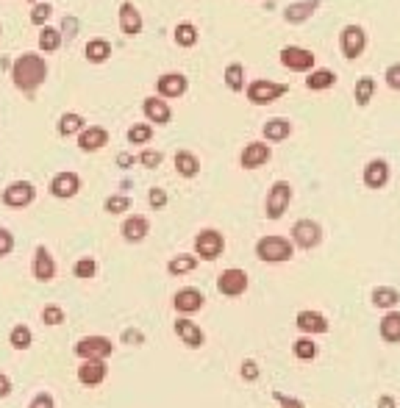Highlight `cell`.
<instances>
[{
    "label": "cell",
    "mask_w": 400,
    "mask_h": 408,
    "mask_svg": "<svg viewBox=\"0 0 400 408\" xmlns=\"http://www.w3.org/2000/svg\"><path fill=\"white\" fill-rule=\"evenodd\" d=\"M106 211L109 214H125L128 211V205H131V201L125 198V195H111V198H106Z\"/></svg>",
    "instance_id": "obj_45"
},
{
    "label": "cell",
    "mask_w": 400,
    "mask_h": 408,
    "mask_svg": "<svg viewBox=\"0 0 400 408\" xmlns=\"http://www.w3.org/2000/svg\"><path fill=\"white\" fill-rule=\"evenodd\" d=\"M8 345L14 347V350H28L31 345H33V334H31V328L28 325H14L11 328V334H8Z\"/></svg>",
    "instance_id": "obj_36"
},
{
    "label": "cell",
    "mask_w": 400,
    "mask_h": 408,
    "mask_svg": "<svg viewBox=\"0 0 400 408\" xmlns=\"http://www.w3.org/2000/svg\"><path fill=\"white\" fill-rule=\"evenodd\" d=\"M106 375H109V367H106L103 361H81V367H78V381H81L86 389L100 386V384L106 381Z\"/></svg>",
    "instance_id": "obj_22"
},
{
    "label": "cell",
    "mask_w": 400,
    "mask_h": 408,
    "mask_svg": "<svg viewBox=\"0 0 400 408\" xmlns=\"http://www.w3.org/2000/svg\"><path fill=\"white\" fill-rule=\"evenodd\" d=\"M270 159H272V150H270L267 142H250V145H245V150H242V156H239V164H242L245 170H259V167H264Z\"/></svg>",
    "instance_id": "obj_14"
},
{
    "label": "cell",
    "mask_w": 400,
    "mask_h": 408,
    "mask_svg": "<svg viewBox=\"0 0 400 408\" xmlns=\"http://www.w3.org/2000/svg\"><path fill=\"white\" fill-rule=\"evenodd\" d=\"M378 408H395V398L392 395H381L378 398Z\"/></svg>",
    "instance_id": "obj_56"
},
{
    "label": "cell",
    "mask_w": 400,
    "mask_h": 408,
    "mask_svg": "<svg viewBox=\"0 0 400 408\" xmlns=\"http://www.w3.org/2000/svg\"><path fill=\"white\" fill-rule=\"evenodd\" d=\"M362 181H364L367 189H384V187L390 184V162H384V159H373V162H367Z\"/></svg>",
    "instance_id": "obj_17"
},
{
    "label": "cell",
    "mask_w": 400,
    "mask_h": 408,
    "mask_svg": "<svg viewBox=\"0 0 400 408\" xmlns=\"http://www.w3.org/2000/svg\"><path fill=\"white\" fill-rule=\"evenodd\" d=\"M217 289H220V295H225V297H239V295H245V289H247V272H245V269H236V267L220 272Z\"/></svg>",
    "instance_id": "obj_12"
},
{
    "label": "cell",
    "mask_w": 400,
    "mask_h": 408,
    "mask_svg": "<svg viewBox=\"0 0 400 408\" xmlns=\"http://www.w3.org/2000/svg\"><path fill=\"white\" fill-rule=\"evenodd\" d=\"M72 275L81 278V281L95 278V275H98V261H95V258H78V261L72 264Z\"/></svg>",
    "instance_id": "obj_40"
},
{
    "label": "cell",
    "mask_w": 400,
    "mask_h": 408,
    "mask_svg": "<svg viewBox=\"0 0 400 408\" xmlns=\"http://www.w3.org/2000/svg\"><path fill=\"white\" fill-rule=\"evenodd\" d=\"M275 400L281 403V408H306L298 398H284V395H278V392H275Z\"/></svg>",
    "instance_id": "obj_53"
},
{
    "label": "cell",
    "mask_w": 400,
    "mask_h": 408,
    "mask_svg": "<svg viewBox=\"0 0 400 408\" xmlns=\"http://www.w3.org/2000/svg\"><path fill=\"white\" fill-rule=\"evenodd\" d=\"M28 3H36V0H28Z\"/></svg>",
    "instance_id": "obj_57"
},
{
    "label": "cell",
    "mask_w": 400,
    "mask_h": 408,
    "mask_svg": "<svg viewBox=\"0 0 400 408\" xmlns=\"http://www.w3.org/2000/svg\"><path fill=\"white\" fill-rule=\"evenodd\" d=\"M222 250H225V239H222V233L217 228H206V230H200L198 236H195V253L203 261L220 258Z\"/></svg>",
    "instance_id": "obj_7"
},
{
    "label": "cell",
    "mask_w": 400,
    "mask_h": 408,
    "mask_svg": "<svg viewBox=\"0 0 400 408\" xmlns=\"http://www.w3.org/2000/svg\"><path fill=\"white\" fill-rule=\"evenodd\" d=\"M176 173L184 178H195L200 173V159L192 150H178L176 153Z\"/></svg>",
    "instance_id": "obj_29"
},
{
    "label": "cell",
    "mask_w": 400,
    "mask_h": 408,
    "mask_svg": "<svg viewBox=\"0 0 400 408\" xmlns=\"http://www.w3.org/2000/svg\"><path fill=\"white\" fill-rule=\"evenodd\" d=\"M81 192V175L78 173H56L50 178V195L59 198V201H70Z\"/></svg>",
    "instance_id": "obj_11"
},
{
    "label": "cell",
    "mask_w": 400,
    "mask_h": 408,
    "mask_svg": "<svg viewBox=\"0 0 400 408\" xmlns=\"http://www.w3.org/2000/svg\"><path fill=\"white\" fill-rule=\"evenodd\" d=\"M384 78H387V86H390V89L400 92V61H395V64H390V67H387Z\"/></svg>",
    "instance_id": "obj_46"
},
{
    "label": "cell",
    "mask_w": 400,
    "mask_h": 408,
    "mask_svg": "<svg viewBox=\"0 0 400 408\" xmlns=\"http://www.w3.org/2000/svg\"><path fill=\"white\" fill-rule=\"evenodd\" d=\"M187 89H190V78H187L184 72H164V75H159V81H156V92H159V97H164V100L181 97V95H187Z\"/></svg>",
    "instance_id": "obj_13"
},
{
    "label": "cell",
    "mask_w": 400,
    "mask_h": 408,
    "mask_svg": "<svg viewBox=\"0 0 400 408\" xmlns=\"http://www.w3.org/2000/svg\"><path fill=\"white\" fill-rule=\"evenodd\" d=\"M195 267H198V256H190V253L173 256L167 261V272L170 275H187V272H195Z\"/></svg>",
    "instance_id": "obj_32"
},
{
    "label": "cell",
    "mask_w": 400,
    "mask_h": 408,
    "mask_svg": "<svg viewBox=\"0 0 400 408\" xmlns=\"http://www.w3.org/2000/svg\"><path fill=\"white\" fill-rule=\"evenodd\" d=\"M264 139L267 142H286L292 136V123L284 120V117H275V120H267L264 128H261Z\"/></svg>",
    "instance_id": "obj_27"
},
{
    "label": "cell",
    "mask_w": 400,
    "mask_h": 408,
    "mask_svg": "<svg viewBox=\"0 0 400 408\" xmlns=\"http://www.w3.org/2000/svg\"><path fill=\"white\" fill-rule=\"evenodd\" d=\"M120 233H123L125 242L139 244V242L151 233V222H148V217H142V214H131V217H125V222L120 225Z\"/></svg>",
    "instance_id": "obj_19"
},
{
    "label": "cell",
    "mask_w": 400,
    "mask_h": 408,
    "mask_svg": "<svg viewBox=\"0 0 400 408\" xmlns=\"http://www.w3.org/2000/svg\"><path fill=\"white\" fill-rule=\"evenodd\" d=\"M173 306H176V311H181V314H195V311H200V308L206 306V295H203L200 289H195V286H184V289L176 292Z\"/></svg>",
    "instance_id": "obj_16"
},
{
    "label": "cell",
    "mask_w": 400,
    "mask_h": 408,
    "mask_svg": "<svg viewBox=\"0 0 400 408\" xmlns=\"http://www.w3.org/2000/svg\"><path fill=\"white\" fill-rule=\"evenodd\" d=\"M120 31H123L125 36L142 33V14H139V8H137L131 0H125V3L120 6Z\"/></svg>",
    "instance_id": "obj_23"
},
{
    "label": "cell",
    "mask_w": 400,
    "mask_h": 408,
    "mask_svg": "<svg viewBox=\"0 0 400 408\" xmlns=\"http://www.w3.org/2000/svg\"><path fill=\"white\" fill-rule=\"evenodd\" d=\"M31 272H33V278H36V281H42V283H47V281H53V278H56V258L50 256V250H47L45 244H39V247L33 250V264H31Z\"/></svg>",
    "instance_id": "obj_15"
},
{
    "label": "cell",
    "mask_w": 400,
    "mask_h": 408,
    "mask_svg": "<svg viewBox=\"0 0 400 408\" xmlns=\"http://www.w3.org/2000/svg\"><path fill=\"white\" fill-rule=\"evenodd\" d=\"M142 114L148 117V123L153 125H167L170 120H173V109L167 106V100L164 97H159V95H153V97H148L145 103H142Z\"/></svg>",
    "instance_id": "obj_18"
},
{
    "label": "cell",
    "mask_w": 400,
    "mask_h": 408,
    "mask_svg": "<svg viewBox=\"0 0 400 408\" xmlns=\"http://www.w3.org/2000/svg\"><path fill=\"white\" fill-rule=\"evenodd\" d=\"M59 45H61V31H56V28H42L39 31V47L45 50V53H56L59 50Z\"/></svg>",
    "instance_id": "obj_38"
},
{
    "label": "cell",
    "mask_w": 400,
    "mask_h": 408,
    "mask_svg": "<svg viewBox=\"0 0 400 408\" xmlns=\"http://www.w3.org/2000/svg\"><path fill=\"white\" fill-rule=\"evenodd\" d=\"M84 56H86V61L89 64H103V61H109L111 58V42L109 39H89L86 42V47H84Z\"/></svg>",
    "instance_id": "obj_28"
},
{
    "label": "cell",
    "mask_w": 400,
    "mask_h": 408,
    "mask_svg": "<svg viewBox=\"0 0 400 408\" xmlns=\"http://www.w3.org/2000/svg\"><path fill=\"white\" fill-rule=\"evenodd\" d=\"M225 86L231 89V92H242L245 89V67L239 64V61H231L228 67H225Z\"/></svg>",
    "instance_id": "obj_34"
},
{
    "label": "cell",
    "mask_w": 400,
    "mask_h": 408,
    "mask_svg": "<svg viewBox=\"0 0 400 408\" xmlns=\"http://www.w3.org/2000/svg\"><path fill=\"white\" fill-rule=\"evenodd\" d=\"M106 142H109V131L103 125H89L78 134V148L84 153H95V150L106 148Z\"/></svg>",
    "instance_id": "obj_21"
},
{
    "label": "cell",
    "mask_w": 400,
    "mask_h": 408,
    "mask_svg": "<svg viewBox=\"0 0 400 408\" xmlns=\"http://www.w3.org/2000/svg\"><path fill=\"white\" fill-rule=\"evenodd\" d=\"M373 303L378 306V308H395L400 303V292L395 289V286H376L373 289Z\"/></svg>",
    "instance_id": "obj_33"
},
{
    "label": "cell",
    "mask_w": 400,
    "mask_h": 408,
    "mask_svg": "<svg viewBox=\"0 0 400 408\" xmlns=\"http://www.w3.org/2000/svg\"><path fill=\"white\" fill-rule=\"evenodd\" d=\"M373 95H376V81H373L370 75L359 78V81H356V86H353V97H356V106H370Z\"/></svg>",
    "instance_id": "obj_35"
},
{
    "label": "cell",
    "mask_w": 400,
    "mask_h": 408,
    "mask_svg": "<svg viewBox=\"0 0 400 408\" xmlns=\"http://www.w3.org/2000/svg\"><path fill=\"white\" fill-rule=\"evenodd\" d=\"M61 36H67V39H72L75 33H78V19L75 17H64V22H61Z\"/></svg>",
    "instance_id": "obj_51"
},
{
    "label": "cell",
    "mask_w": 400,
    "mask_h": 408,
    "mask_svg": "<svg viewBox=\"0 0 400 408\" xmlns=\"http://www.w3.org/2000/svg\"><path fill=\"white\" fill-rule=\"evenodd\" d=\"M292 353H295V359H300V361H311V359L317 356V345H314V339H298V342L292 345Z\"/></svg>",
    "instance_id": "obj_41"
},
{
    "label": "cell",
    "mask_w": 400,
    "mask_h": 408,
    "mask_svg": "<svg viewBox=\"0 0 400 408\" xmlns=\"http://www.w3.org/2000/svg\"><path fill=\"white\" fill-rule=\"evenodd\" d=\"M14 250V236L8 228H0V258H6Z\"/></svg>",
    "instance_id": "obj_48"
},
{
    "label": "cell",
    "mask_w": 400,
    "mask_h": 408,
    "mask_svg": "<svg viewBox=\"0 0 400 408\" xmlns=\"http://www.w3.org/2000/svg\"><path fill=\"white\" fill-rule=\"evenodd\" d=\"M84 128H86V125H84V117H81V114H75V111L61 114V117H59V125H56L59 136H78Z\"/></svg>",
    "instance_id": "obj_30"
},
{
    "label": "cell",
    "mask_w": 400,
    "mask_h": 408,
    "mask_svg": "<svg viewBox=\"0 0 400 408\" xmlns=\"http://www.w3.org/2000/svg\"><path fill=\"white\" fill-rule=\"evenodd\" d=\"M284 95H289V84L264 81V78H259V81L247 84V89H245V97H247L253 106H267V103H275V100H281Z\"/></svg>",
    "instance_id": "obj_3"
},
{
    "label": "cell",
    "mask_w": 400,
    "mask_h": 408,
    "mask_svg": "<svg viewBox=\"0 0 400 408\" xmlns=\"http://www.w3.org/2000/svg\"><path fill=\"white\" fill-rule=\"evenodd\" d=\"M334 84H337V72L328 70V67H317L306 75V89H311V92H325Z\"/></svg>",
    "instance_id": "obj_26"
},
{
    "label": "cell",
    "mask_w": 400,
    "mask_h": 408,
    "mask_svg": "<svg viewBox=\"0 0 400 408\" xmlns=\"http://www.w3.org/2000/svg\"><path fill=\"white\" fill-rule=\"evenodd\" d=\"M239 372H242V378H245L247 384H253V381H259V375H261V370H259V364H256V361H250V359H247V361L242 364V370H239Z\"/></svg>",
    "instance_id": "obj_47"
},
{
    "label": "cell",
    "mask_w": 400,
    "mask_h": 408,
    "mask_svg": "<svg viewBox=\"0 0 400 408\" xmlns=\"http://www.w3.org/2000/svg\"><path fill=\"white\" fill-rule=\"evenodd\" d=\"M137 162H139L142 167H148V170H159L162 162H164V156H162L159 150H142V153L137 156Z\"/></svg>",
    "instance_id": "obj_44"
},
{
    "label": "cell",
    "mask_w": 400,
    "mask_h": 408,
    "mask_svg": "<svg viewBox=\"0 0 400 408\" xmlns=\"http://www.w3.org/2000/svg\"><path fill=\"white\" fill-rule=\"evenodd\" d=\"M256 256L267 264H284L295 256V244L286 236H261L256 242Z\"/></svg>",
    "instance_id": "obj_2"
},
{
    "label": "cell",
    "mask_w": 400,
    "mask_h": 408,
    "mask_svg": "<svg viewBox=\"0 0 400 408\" xmlns=\"http://www.w3.org/2000/svg\"><path fill=\"white\" fill-rule=\"evenodd\" d=\"M317 6H320V0H298V3H292V6L284 8V19L292 22V25L306 22V19L317 11Z\"/></svg>",
    "instance_id": "obj_25"
},
{
    "label": "cell",
    "mask_w": 400,
    "mask_h": 408,
    "mask_svg": "<svg viewBox=\"0 0 400 408\" xmlns=\"http://www.w3.org/2000/svg\"><path fill=\"white\" fill-rule=\"evenodd\" d=\"M292 242H295L298 247H303V250L317 247V244L323 242V228H320V222H314V219H298V222L292 225Z\"/></svg>",
    "instance_id": "obj_8"
},
{
    "label": "cell",
    "mask_w": 400,
    "mask_h": 408,
    "mask_svg": "<svg viewBox=\"0 0 400 408\" xmlns=\"http://www.w3.org/2000/svg\"><path fill=\"white\" fill-rule=\"evenodd\" d=\"M381 339L384 342H400V311H387V317L381 320Z\"/></svg>",
    "instance_id": "obj_31"
},
{
    "label": "cell",
    "mask_w": 400,
    "mask_h": 408,
    "mask_svg": "<svg viewBox=\"0 0 400 408\" xmlns=\"http://www.w3.org/2000/svg\"><path fill=\"white\" fill-rule=\"evenodd\" d=\"M134 162H137V159H134V156H128V153H120V156H117V164H120L123 170H125V167H131Z\"/></svg>",
    "instance_id": "obj_55"
},
{
    "label": "cell",
    "mask_w": 400,
    "mask_h": 408,
    "mask_svg": "<svg viewBox=\"0 0 400 408\" xmlns=\"http://www.w3.org/2000/svg\"><path fill=\"white\" fill-rule=\"evenodd\" d=\"M339 47L345 58H362V53L367 50V31L362 25H345L339 33Z\"/></svg>",
    "instance_id": "obj_6"
},
{
    "label": "cell",
    "mask_w": 400,
    "mask_h": 408,
    "mask_svg": "<svg viewBox=\"0 0 400 408\" xmlns=\"http://www.w3.org/2000/svg\"><path fill=\"white\" fill-rule=\"evenodd\" d=\"M11 389H14V386H11L8 375H3V372H0V398H8V395H11Z\"/></svg>",
    "instance_id": "obj_54"
},
{
    "label": "cell",
    "mask_w": 400,
    "mask_h": 408,
    "mask_svg": "<svg viewBox=\"0 0 400 408\" xmlns=\"http://www.w3.org/2000/svg\"><path fill=\"white\" fill-rule=\"evenodd\" d=\"M153 139V125L151 123H137L128 128V142L131 145H148Z\"/></svg>",
    "instance_id": "obj_39"
},
{
    "label": "cell",
    "mask_w": 400,
    "mask_h": 408,
    "mask_svg": "<svg viewBox=\"0 0 400 408\" xmlns=\"http://www.w3.org/2000/svg\"><path fill=\"white\" fill-rule=\"evenodd\" d=\"M176 42L181 45V47H195L198 45V28L192 25V22H181L178 28H176Z\"/></svg>",
    "instance_id": "obj_37"
},
{
    "label": "cell",
    "mask_w": 400,
    "mask_h": 408,
    "mask_svg": "<svg viewBox=\"0 0 400 408\" xmlns=\"http://www.w3.org/2000/svg\"><path fill=\"white\" fill-rule=\"evenodd\" d=\"M281 64L295 72H309V70H314V53L306 47H298V45H286L281 50Z\"/></svg>",
    "instance_id": "obj_9"
},
{
    "label": "cell",
    "mask_w": 400,
    "mask_h": 408,
    "mask_svg": "<svg viewBox=\"0 0 400 408\" xmlns=\"http://www.w3.org/2000/svg\"><path fill=\"white\" fill-rule=\"evenodd\" d=\"M123 342H125V345H142L145 336H142V331H125V334H123Z\"/></svg>",
    "instance_id": "obj_52"
},
{
    "label": "cell",
    "mask_w": 400,
    "mask_h": 408,
    "mask_svg": "<svg viewBox=\"0 0 400 408\" xmlns=\"http://www.w3.org/2000/svg\"><path fill=\"white\" fill-rule=\"evenodd\" d=\"M36 201V187L28 181H14L3 189V203L8 208H25Z\"/></svg>",
    "instance_id": "obj_10"
},
{
    "label": "cell",
    "mask_w": 400,
    "mask_h": 408,
    "mask_svg": "<svg viewBox=\"0 0 400 408\" xmlns=\"http://www.w3.org/2000/svg\"><path fill=\"white\" fill-rule=\"evenodd\" d=\"M45 78H47V64H45L42 56H36V53H22V56H17V58L11 61V81H14V86H17L22 95L33 97V92L45 84Z\"/></svg>",
    "instance_id": "obj_1"
},
{
    "label": "cell",
    "mask_w": 400,
    "mask_h": 408,
    "mask_svg": "<svg viewBox=\"0 0 400 408\" xmlns=\"http://www.w3.org/2000/svg\"><path fill=\"white\" fill-rule=\"evenodd\" d=\"M50 17H53V6H50V3H36V6L31 8V22H33V25H42V28H45Z\"/></svg>",
    "instance_id": "obj_43"
},
{
    "label": "cell",
    "mask_w": 400,
    "mask_h": 408,
    "mask_svg": "<svg viewBox=\"0 0 400 408\" xmlns=\"http://www.w3.org/2000/svg\"><path fill=\"white\" fill-rule=\"evenodd\" d=\"M176 334H178V339L187 345V347H203V342H206V334L200 331V325H195L192 320H187V317H181V320H176Z\"/></svg>",
    "instance_id": "obj_24"
},
{
    "label": "cell",
    "mask_w": 400,
    "mask_h": 408,
    "mask_svg": "<svg viewBox=\"0 0 400 408\" xmlns=\"http://www.w3.org/2000/svg\"><path fill=\"white\" fill-rule=\"evenodd\" d=\"M148 201H151L153 208H164V205H167V192H164L162 187H153V189L148 192Z\"/></svg>",
    "instance_id": "obj_49"
},
{
    "label": "cell",
    "mask_w": 400,
    "mask_h": 408,
    "mask_svg": "<svg viewBox=\"0 0 400 408\" xmlns=\"http://www.w3.org/2000/svg\"><path fill=\"white\" fill-rule=\"evenodd\" d=\"M28 408H56V400H53V395H47V392H39L33 400H31V406Z\"/></svg>",
    "instance_id": "obj_50"
},
{
    "label": "cell",
    "mask_w": 400,
    "mask_h": 408,
    "mask_svg": "<svg viewBox=\"0 0 400 408\" xmlns=\"http://www.w3.org/2000/svg\"><path fill=\"white\" fill-rule=\"evenodd\" d=\"M295 322H298V331L306 334V336H317V334H325L328 331V320L320 311H311V308L298 311Z\"/></svg>",
    "instance_id": "obj_20"
},
{
    "label": "cell",
    "mask_w": 400,
    "mask_h": 408,
    "mask_svg": "<svg viewBox=\"0 0 400 408\" xmlns=\"http://www.w3.org/2000/svg\"><path fill=\"white\" fill-rule=\"evenodd\" d=\"M64 317H67V314H64V308H61V306H56V303H53V306H45V308H42V314H39V320H42L45 325H50V328L61 325V322H64Z\"/></svg>",
    "instance_id": "obj_42"
},
{
    "label": "cell",
    "mask_w": 400,
    "mask_h": 408,
    "mask_svg": "<svg viewBox=\"0 0 400 408\" xmlns=\"http://www.w3.org/2000/svg\"><path fill=\"white\" fill-rule=\"evenodd\" d=\"M292 203V187L286 181H275L267 192V203H264V214L267 219H281L286 214V208Z\"/></svg>",
    "instance_id": "obj_5"
},
{
    "label": "cell",
    "mask_w": 400,
    "mask_h": 408,
    "mask_svg": "<svg viewBox=\"0 0 400 408\" xmlns=\"http://www.w3.org/2000/svg\"><path fill=\"white\" fill-rule=\"evenodd\" d=\"M111 353H114V345L106 336H84L75 342V356L81 361H106Z\"/></svg>",
    "instance_id": "obj_4"
}]
</instances>
